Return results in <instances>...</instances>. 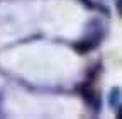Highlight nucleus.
<instances>
[{
	"instance_id": "obj_1",
	"label": "nucleus",
	"mask_w": 122,
	"mask_h": 119,
	"mask_svg": "<svg viewBox=\"0 0 122 119\" xmlns=\"http://www.w3.org/2000/svg\"><path fill=\"white\" fill-rule=\"evenodd\" d=\"M115 7H117V10H119V14L122 16V0H117V4H115Z\"/></svg>"
}]
</instances>
